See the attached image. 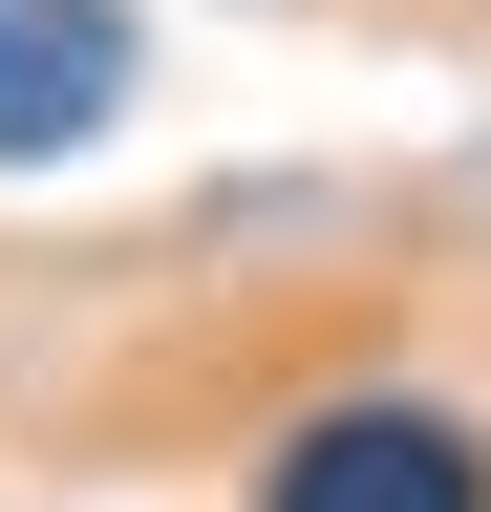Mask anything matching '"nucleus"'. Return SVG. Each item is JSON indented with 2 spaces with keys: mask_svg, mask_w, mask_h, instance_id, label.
Instances as JSON below:
<instances>
[{
  "mask_svg": "<svg viewBox=\"0 0 491 512\" xmlns=\"http://www.w3.org/2000/svg\"><path fill=\"white\" fill-rule=\"evenodd\" d=\"M470 491H491V470H470L449 406H321V427L278 448L257 512H470Z\"/></svg>",
  "mask_w": 491,
  "mask_h": 512,
  "instance_id": "1",
  "label": "nucleus"
},
{
  "mask_svg": "<svg viewBox=\"0 0 491 512\" xmlns=\"http://www.w3.org/2000/svg\"><path fill=\"white\" fill-rule=\"evenodd\" d=\"M129 107V0H0V171L86 150Z\"/></svg>",
  "mask_w": 491,
  "mask_h": 512,
  "instance_id": "2",
  "label": "nucleus"
}]
</instances>
